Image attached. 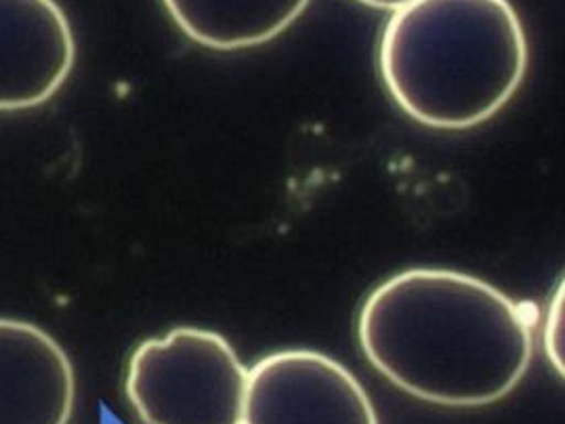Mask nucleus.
<instances>
[{
  "instance_id": "obj_1",
  "label": "nucleus",
  "mask_w": 565,
  "mask_h": 424,
  "mask_svg": "<svg viewBox=\"0 0 565 424\" xmlns=\"http://www.w3.org/2000/svg\"><path fill=\"white\" fill-rule=\"evenodd\" d=\"M358 340L387 381L448 407L500 402L522 382L534 353L523 305L481 277L425 267L370 293Z\"/></svg>"
},
{
  "instance_id": "obj_2",
  "label": "nucleus",
  "mask_w": 565,
  "mask_h": 424,
  "mask_svg": "<svg viewBox=\"0 0 565 424\" xmlns=\"http://www.w3.org/2000/svg\"><path fill=\"white\" fill-rule=\"evenodd\" d=\"M527 36L509 0H411L392 11L379 43L383 85L418 125H483L522 86Z\"/></svg>"
},
{
  "instance_id": "obj_3",
  "label": "nucleus",
  "mask_w": 565,
  "mask_h": 424,
  "mask_svg": "<svg viewBox=\"0 0 565 424\" xmlns=\"http://www.w3.org/2000/svg\"><path fill=\"white\" fill-rule=\"evenodd\" d=\"M248 370L215 330L179 326L132 349L125 393L143 424H242Z\"/></svg>"
},
{
  "instance_id": "obj_4",
  "label": "nucleus",
  "mask_w": 565,
  "mask_h": 424,
  "mask_svg": "<svg viewBox=\"0 0 565 424\" xmlns=\"http://www.w3.org/2000/svg\"><path fill=\"white\" fill-rule=\"evenodd\" d=\"M242 424H379V416L341 361L286 349L248 370Z\"/></svg>"
},
{
  "instance_id": "obj_5",
  "label": "nucleus",
  "mask_w": 565,
  "mask_h": 424,
  "mask_svg": "<svg viewBox=\"0 0 565 424\" xmlns=\"http://www.w3.org/2000/svg\"><path fill=\"white\" fill-rule=\"evenodd\" d=\"M74 64L76 36L57 0H0V112L43 106Z\"/></svg>"
},
{
  "instance_id": "obj_6",
  "label": "nucleus",
  "mask_w": 565,
  "mask_h": 424,
  "mask_svg": "<svg viewBox=\"0 0 565 424\" xmlns=\"http://www.w3.org/2000/svg\"><path fill=\"white\" fill-rule=\"evenodd\" d=\"M74 402L64 347L36 324L0 318V424H67Z\"/></svg>"
},
{
  "instance_id": "obj_7",
  "label": "nucleus",
  "mask_w": 565,
  "mask_h": 424,
  "mask_svg": "<svg viewBox=\"0 0 565 424\" xmlns=\"http://www.w3.org/2000/svg\"><path fill=\"white\" fill-rule=\"evenodd\" d=\"M311 0H162L177 28L213 51L269 43L301 18Z\"/></svg>"
},
{
  "instance_id": "obj_8",
  "label": "nucleus",
  "mask_w": 565,
  "mask_h": 424,
  "mask_svg": "<svg viewBox=\"0 0 565 424\" xmlns=\"http://www.w3.org/2000/svg\"><path fill=\"white\" fill-rule=\"evenodd\" d=\"M543 347L548 363L564 377V284L548 305L543 326Z\"/></svg>"
},
{
  "instance_id": "obj_9",
  "label": "nucleus",
  "mask_w": 565,
  "mask_h": 424,
  "mask_svg": "<svg viewBox=\"0 0 565 424\" xmlns=\"http://www.w3.org/2000/svg\"><path fill=\"white\" fill-rule=\"evenodd\" d=\"M358 2H362V4H366V7H372V9H383V11H395V9L404 7V4H408L411 0H358Z\"/></svg>"
}]
</instances>
